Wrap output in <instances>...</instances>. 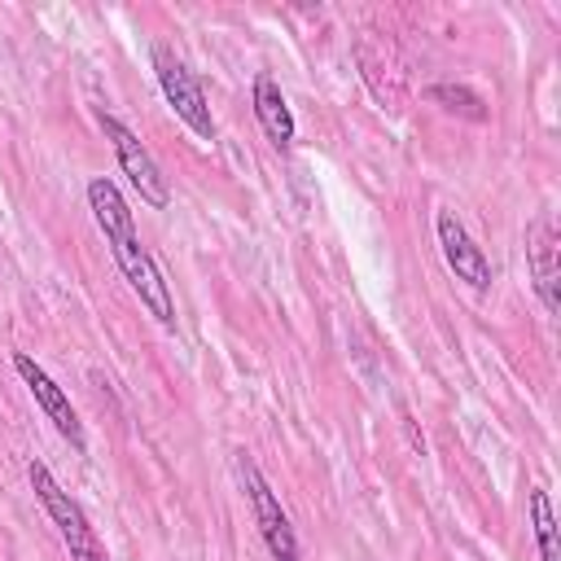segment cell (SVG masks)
<instances>
[{"mask_svg": "<svg viewBox=\"0 0 561 561\" xmlns=\"http://www.w3.org/2000/svg\"><path fill=\"white\" fill-rule=\"evenodd\" d=\"M88 210L123 272V280L131 285V294L140 298V307L162 324V329H175V298H171V285L162 280V267L158 259L149 254V245L140 241L136 232V219L118 193V184L110 175H92L88 180Z\"/></svg>", "mask_w": 561, "mask_h": 561, "instance_id": "1", "label": "cell"}, {"mask_svg": "<svg viewBox=\"0 0 561 561\" xmlns=\"http://www.w3.org/2000/svg\"><path fill=\"white\" fill-rule=\"evenodd\" d=\"M26 478H31V486H35V500H39L44 513L53 517V526H57V535H61L70 561H105V548H101V539H96L88 513H83L79 500L53 478V469H48L44 460H31V465H26Z\"/></svg>", "mask_w": 561, "mask_h": 561, "instance_id": "2", "label": "cell"}, {"mask_svg": "<svg viewBox=\"0 0 561 561\" xmlns=\"http://www.w3.org/2000/svg\"><path fill=\"white\" fill-rule=\"evenodd\" d=\"M153 70H158V83H162V96L167 105L175 110V118L197 136V140H215V118H210V105H206V92L202 83L193 79V70L167 48V44H153Z\"/></svg>", "mask_w": 561, "mask_h": 561, "instance_id": "3", "label": "cell"}, {"mask_svg": "<svg viewBox=\"0 0 561 561\" xmlns=\"http://www.w3.org/2000/svg\"><path fill=\"white\" fill-rule=\"evenodd\" d=\"M237 478H241V491H245V500L254 508V526H259L272 561H298V535H294V526H289L276 491L267 486V478L259 473V465L245 451H237Z\"/></svg>", "mask_w": 561, "mask_h": 561, "instance_id": "4", "label": "cell"}, {"mask_svg": "<svg viewBox=\"0 0 561 561\" xmlns=\"http://www.w3.org/2000/svg\"><path fill=\"white\" fill-rule=\"evenodd\" d=\"M101 131H105V140H110V149H114V158H118L127 184L140 193V202L153 206V210H162V206L171 202V188H167V175H162V167L153 162V153L140 145V136H136L123 118H114V114H101Z\"/></svg>", "mask_w": 561, "mask_h": 561, "instance_id": "5", "label": "cell"}, {"mask_svg": "<svg viewBox=\"0 0 561 561\" xmlns=\"http://www.w3.org/2000/svg\"><path fill=\"white\" fill-rule=\"evenodd\" d=\"M13 368H18V377L26 381V390L35 394V403H39V412L53 421V430L75 447V451H83L88 447V438H83V425H79V416H75V408H70V394L26 355V351H18L13 355Z\"/></svg>", "mask_w": 561, "mask_h": 561, "instance_id": "6", "label": "cell"}, {"mask_svg": "<svg viewBox=\"0 0 561 561\" xmlns=\"http://www.w3.org/2000/svg\"><path fill=\"white\" fill-rule=\"evenodd\" d=\"M434 232H438V250L447 259V267L456 272V280H465L469 289H491V263L478 250V241L469 237V228L456 219V210H438L434 215Z\"/></svg>", "mask_w": 561, "mask_h": 561, "instance_id": "7", "label": "cell"}, {"mask_svg": "<svg viewBox=\"0 0 561 561\" xmlns=\"http://www.w3.org/2000/svg\"><path fill=\"white\" fill-rule=\"evenodd\" d=\"M526 259H530V272H535V289H539L543 311H557L561 307V298H557V228H552L548 215H539L526 228Z\"/></svg>", "mask_w": 561, "mask_h": 561, "instance_id": "8", "label": "cell"}, {"mask_svg": "<svg viewBox=\"0 0 561 561\" xmlns=\"http://www.w3.org/2000/svg\"><path fill=\"white\" fill-rule=\"evenodd\" d=\"M250 101H254V118H259L263 136H267L276 149H289V145H294V114H289V105H285L280 83H276L267 70L254 75V83H250Z\"/></svg>", "mask_w": 561, "mask_h": 561, "instance_id": "9", "label": "cell"}, {"mask_svg": "<svg viewBox=\"0 0 561 561\" xmlns=\"http://www.w3.org/2000/svg\"><path fill=\"white\" fill-rule=\"evenodd\" d=\"M530 530H535L539 561H561V548H557V517H552V504H548V491H543V486L530 491Z\"/></svg>", "mask_w": 561, "mask_h": 561, "instance_id": "10", "label": "cell"}, {"mask_svg": "<svg viewBox=\"0 0 561 561\" xmlns=\"http://www.w3.org/2000/svg\"><path fill=\"white\" fill-rule=\"evenodd\" d=\"M430 101H443V110L465 114V118H482V114H486L482 101H478L469 88H456V83H434V88H430Z\"/></svg>", "mask_w": 561, "mask_h": 561, "instance_id": "11", "label": "cell"}]
</instances>
